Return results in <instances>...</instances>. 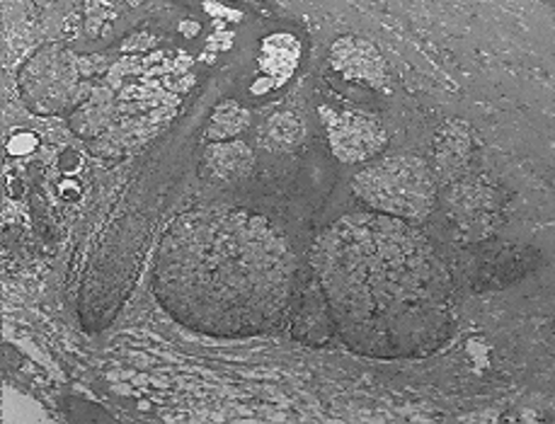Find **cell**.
Returning <instances> with one entry per match:
<instances>
[{
  "mask_svg": "<svg viewBox=\"0 0 555 424\" xmlns=\"http://www.w3.org/2000/svg\"><path fill=\"white\" fill-rule=\"evenodd\" d=\"M369 209L405 221H425L437 202V178L415 155H396L369 165L352 182Z\"/></svg>",
  "mask_w": 555,
  "mask_h": 424,
  "instance_id": "6da1fadb",
  "label": "cell"
},
{
  "mask_svg": "<svg viewBox=\"0 0 555 424\" xmlns=\"http://www.w3.org/2000/svg\"><path fill=\"white\" fill-rule=\"evenodd\" d=\"M78 90V61L59 44L35 51L20 70V92L35 115H56L66 110Z\"/></svg>",
  "mask_w": 555,
  "mask_h": 424,
  "instance_id": "7a4b0ae2",
  "label": "cell"
},
{
  "mask_svg": "<svg viewBox=\"0 0 555 424\" xmlns=\"http://www.w3.org/2000/svg\"><path fill=\"white\" fill-rule=\"evenodd\" d=\"M327 139L333 153L343 163H362L386 149V131L382 121L362 112H337L331 107L321 110Z\"/></svg>",
  "mask_w": 555,
  "mask_h": 424,
  "instance_id": "3957f363",
  "label": "cell"
},
{
  "mask_svg": "<svg viewBox=\"0 0 555 424\" xmlns=\"http://www.w3.org/2000/svg\"><path fill=\"white\" fill-rule=\"evenodd\" d=\"M331 64L345 80L382 90L388 86V64L372 41L359 37L337 39L331 49Z\"/></svg>",
  "mask_w": 555,
  "mask_h": 424,
  "instance_id": "277c9868",
  "label": "cell"
},
{
  "mask_svg": "<svg viewBox=\"0 0 555 424\" xmlns=\"http://www.w3.org/2000/svg\"><path fill=\"white\" fill-rule=\"evenodd\" d=\"M255 165V155L243 141H214L204 149L199 175L214 184H233L248 178Z\"/></svg>",
  "mask_w": 555,
  "mask_h": 424,
  "instance_id": "5b68a950",
  "label": "cell"
},
{
  "mask_svg": "<svg viewBox=\"0 0 555 424\" xmlns=\"http://www.w3.org/2000/svg\"><path fill=\"white\" fill-rule=\"evenodd\" d=\"M470 155V129L466 124L454 121L439 133L435 143V170L441 180L451 182L459 178L461 170L468 165Z\"/></svg>",
  "mask_w": 555,
  "mask_h": 424,
  "instance_id": "8992f818",
  "label": "cell"
},
{
  "mask_svg": "<svg viewBox=\"0 0 555 424\" xmlns=\"http://www.w3.org/2000/svg\"><path fill=\"white\" fill-rule=\"evenodd\" d=\"M112 117H115V98H112V92L107 88H92L88 90V98L78 102L70 127L80 137H100L109 127Z\"/></svg>",
  "mask_w": 555,
  "mask_h": 424,
  "instance_id": "52a82bcc",
  "label": "cell"
},
{
  "mask_svg": "<svg viewBox=\"0 0 555 424\" xmlns=\"http://www.w3.org/2000/svg\"><path fill=\"white\" fill-rule=\"evenodd\" d=\"M301 47L292 35H274L262 44V68L276 80H284L299 64Z\"/></svg>",
  "mask_w": 555,
  "mask_h": 424,
  "instance_id": "ba28073f",
  "label": "cell"
},
{
  "mask_svg": "<svg viewBox=\"0 0 555 424\" xmlns=\"http://www.w3.org/2000/svg\"><path fill=\"white\" fill-rule=\"evenodd\" d=\"M248 124H250L248 110L241 107L235 100H223L221 105H216L204 137L209 141H229L248 129Z\"/></svg>",
  "mask_w": 555,
  "mask_h": 424,
  "instance_id": "9c48e42d",
  "label": "cell"
},
{
  "mask_svg": "<svg viewBox=\"0 0 555 424\" xmlns=\"http://www.w3.org/2000/svg\"><path fill=\"white\" fill-rule=\"evenodd\" d=\"M267 146L272 149H292L294 143L301 141V124L294 115H276L267 124Z\"/></svg>",
  "mask_w": 555,
  "mask_h": 424,
  "instance_id": "30bf717a",
  "label": "cell"
}]
</instances>
